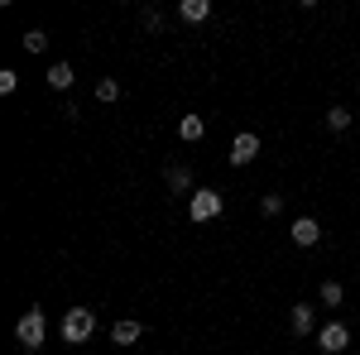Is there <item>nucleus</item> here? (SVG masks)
I'll use <instances>...</instances> for the list:
<instances>
[{
	"mask_svg": "<svg viewBox=\"0 0 360 355\" xmlns=\"http://www.w3.org/2000/svg\"><path fill=\"white\" fill-rule=\"evenodd\" d=\"M139 336H144V327H139V322H115V327H111V341H115V346H130V341H139Z\"/></svg>",
	"mask_w": 360,
	"mask_h": 355,
	"instance_id": "9b49d317",
	"label": "nucleus"
},
{
	"mask_svg": "<svg viewBox=\"0 0 360 355\" xmlns=\"http://www.w3.org/2000/svg\"><path fill=\"white\" fill-rule=\"evenodd\" d=\"M164 183H168V192H188V188H193V168H188V164H168L164 168Z\"/></svg>",
	"mask_w": 360,
	"mask_h": 355,
	"instance_id": "0eeeda50",
	"label": "nucleus"
},
{
	"mask_svg": "<svg viewBox=\"0 0 360 355\" xmlns=\"http://www.w3.org/2000/svg\"><path fill=\"white\" fill-rule=\"evenodd\" d=\"M15 336H20V346H25L29 355L44 351V336H49V317H44V307H29L25 317L15 322Z\"/></svg>",
	"mask_w": 360,
	"mask_h": 355,
	"instance_id": "f257e3e1",
	"label": "nucleus"
},
{
	"mask_svg": "<svg viewBox=\"0 0 360 355\" xmlns=\"http://www.w3.org/2000/svg\"><path fill=\"white\" fill-rule=\"evenodd\" d=\"M20 44H25L29 53H44V49H49V34H44V29H29V34L20 39Z\"/></svg>",
	"mask_w": 360,
	"mask_h": 355,
	"instance_id": "dca6fc26",
	"label": "nucleus"
},
{
	"mask_svg": "<svg viewBox=\"0 0 360 355\" xmlns=\"http://www.w3.org/2000/svg\"><path fill=\"white\" fill-rule=\"evenodd\" d=\"M178 135L188 139V144H197V139L207 135V120H202V115H183V120H178Z\"/></svg>",
	"mask_w": 360,
	"mask_h": 355,
	"instance_id": "9d476101",
	"label": "nucleus"
},
{
	"mask_svg": "<svg viewBox=\"0 0 360 355\" xmlns=\"http://www.w3.org/2000/svg\"><path fill=\"white\" fill-rule=\"evenodd\" d=\"M288 235H293V245H298V250H307V245L322 240V226H317V217H298L293 226H288Z\"/></svg>",
	"mask_w": 360,
	"mask_h": 355,
	"instance_id": "423d86ee",
	"label": "nucleus"
},
{
	"mask_svg": "<svg viewBox=\"0 0 360 355\" xmlns=\"http://www.w3.org/2000/svg\"><path fill=\"white\" fill-rule=\"evenodd\" d=\"M317 346L327 355H341L346 346H351V327L346 322H327V327H317Z\"/></svg>",
	"mask_w": 360,
	"mask_h": 355,
	"instance_id": "20e7f679",
	"label": "nucleus"
},
{
	"mask_svg": "<svg viewBox=\"0 0 360 355\" xmlns=\"http://www.w3.org/2000/svg\"><path fill=\"white\" fill-rule=\"evenodd\" d=\"M15 86H20V72H10V67H5V72H0V96H10Z\"/></svg>",
	"mask_w": 360,
	"mask_h": 355,
	"instance_id": "a211bd4d",
	"label": "nucleus"
},
{
	"mask_svg": "<svg viewBox=\"0 0 360 355\" xmlns=\"http://www.w3.org/2000/svg\"><path fill=\"white\" fill-rule=\"evenodd\" d=\"M255 154H259V135H255V130H240V135L231 139V164L236 168L255 164Z\"/></svg>",
	"mask_w": 360,
	"mask_h": 355,
	"instance_id": "39448f33",
	"label": "nucleus"
},
{
	"mask_svg": "<svg viewBox=\"0 0 360 355\" xmlns=\"http://www.w3.org/2000/svg\"><path fill=\"white\" fill-rule=\"evenodd\" d=\"M188 212H193V221H217L221 217V192L217 188H197L193 202H188Z\"/></svg>",
	"mask_w": 360,
	"mask_h": 355,
	"instance_id": "7ed1b4c3",
	"label": "nucleus"
},
{
	"mask_svg": "<svg viewBox=\"0 0 360 355\" xmlns=\"http://www.w3.org/2000/svg\"><path fill=\"white\" fill-rule=\"evenodd\" d=\"M259 207H264V217H278V212H283V197H278V192H264Z\"/></svg>",
	"mask_w": 360,
	"mask_h": 355,
	"instance_id": "f3484780",
	"label": "nucleus"
},
{
	"mask_svg": "<svg viewBox=\"0 0 360 355\" xmlns=\"http://www.w3.org/2000/svg\"><path fill=\"white\" fill-rule=\"evenodd\" d=\"M288 327H293V336H307V331H317V317H312V307H303V302H298V307L288 312Z\"/></svg>",
	"mask_w": 360,
	"mask_h": 355,
	"instance_id": "1a4fd4ad",
	"label": "nucleus"
},
{
	"mask_svg": "<svg viewBox=\"0 0 360 355\" xmlns=\"http://www.w3.org/2000/svg\"><path fill=\"white\" fill-rule=\"evenodd\" d=\"M72 82H77V77H72L68 63H53V67H49V86H53V91H68Z\"/></svg>",
	"mask_w": 360,
	"mask_h": 355,
	"instance_id": "f8f14e48",
	"label": "nucleus"
},
{
	"mask_svg": "<svg viewBox=\"0 0 360 355\" xmlns=\"http://www.w3.org/2000/svg\"><path fill=\"white\" fill-rule=\"evenodd\" d=\"M207 15H212V0H183V5H178V20H183V25H202Z\"/></svg>",
	"mask_w": 360,
	"mask_h": 355,
	"instance_id": "6e6552de",
	"label": "nucleus"
},
{
	"mask_svg": "<svg viewBox=\"0 0 360 355\" xmlns=\"http://www.w3.org/2000/svg\"><path fill=\"white\" fill-rule=\"evenodd\" d=\"M96 101H101V106H111V101H120V82H111V77H101V82H96Z\"/></svg>",
	"mask_w": 360,
	"mask_h": 355,
	"instance_id": "4468645a",
	"label": "nucleus"
},
{
	"mask_svg": "<svg viewBox=\"0 0 360 355\" xmlns=\"http://www.w3.org/2000/svg\"><path fill=\"white\" fill-rule=\"evenodd\" d=\"M144 29H164V15L159 10H144Z\"/></svg>",
	"mask_w": 360,
	"mask_h": 355,
	"instance_id": "6ab92c4d",
	"label": "nucleus"
},
{
	"mask_svg": "<svg viewBox=\"0 0 360 355\" xmlns=\"http://www.w3.org/2000/svg\"><path fill=\"white\" fill-rule=\"evenodd\" d=\"M317 298L327 302V307H341V298H346V288H341V278H327V283L317 288Z\"/></svg>",
	"mask_w": 360,
	"mask_h": 355,
	"instance_id": "ddd939ff",
	"label": "nucleus"
},
{
	"mask_svg": "<svg viewBox=\"0 0 360 355\" xmlns=\"http://www.w3.org/2000/svg\"><path fill=\"white\" fill-rule=\"evenodd\" d=\"M63 341L68 346H82V341H91V331H96V312L91 307H68V317H63Z\"/></svg>",
	"mask_w": 360,
	"mask_h": 355,
	"instance_id": "f03ea898",
	"label": "nucleus"
},
{
	"mask_svg": "<svg viewBox=\"0 0 360 355\" xmlns=\"http://www.w3.org/2000/svg\"><path fill=\"white\" fill-rule=\"evenodd\" d=\"M346 125H351V110H346V106H332V110H327V130H332V135H341Z\"/></svg>",
	"mask_w": 360,
	"mask_h": 355,
	"instance_id": "2eb2a0df",
	"label": "nucleus"
}]
</instances>
